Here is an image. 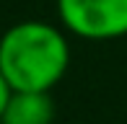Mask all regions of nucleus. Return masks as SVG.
I'll list each match as a JSON object with an SVG mask.
<instances>
[{"label":"nucleus","instance_id":"f257e3e1","mask_svg":"<svg viewBox=\"0 0 127 124\" xmlns=\"http://www.w3.org/2000/svg\"><path fill=\"white\" fill-rule=\"evenodd\" d=\"M70 67V41L62 26L24 18L0 34V72L13 91L52 93Z\"/></svg>","mask_w":127,"mask_h":124},{"label":"nucleus","instance_id":"f03ea898","mask_svg":"<svg viewBox=\"0 0 127 124\" xmlns=\"http://www.w3.org/2000/svg\"><path fill=\"white\" fill-rule=\"evenodd\" d=\"M60 26L86 41L127 36V0H55Z\"/></svg>","mask_w":127,"mask_h":124},{"label":"nucleus","instance_id":"20e7f679","mask_svg":"<svg viewBox=\"0 0 127 124\" xmlns=\"http://www.w3.org/2000/svg\"><path fill=\"white\" fill-rule=\"evenodd\" d=\"M10 96H13V88L8 85V80H5L3 72H0V116H3V111H5V106H8Z\"/></svg>","mask_w":127,"mask_h":124},{"label":"nucleus","instance_id":"7ed1b4c3","mask_svg":"<svg viewBox=\"0 0 127 124\" xmlns=\"http://www.w3.org/2000/svg\"><path fill=\"white\" fill-rule=\"evenodd\" d=\"M55 101L49 93L39 91H13L0 124H52Z\"/></svg>","mask_w":127,"mask_h":124}]
</instances>
